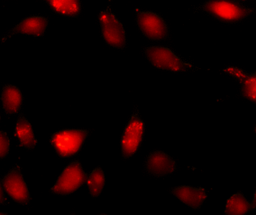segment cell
<instances>
[{
  "label": "cell",
  "mask_w": 256,
  "mask_h": 215,
  "mask_svg": "<svg viewBox=\"0 0 256 215\" xmlns=\"http://www.w3.org/2000/svg\"><path fill=\"white\" fill-rule=\"evenodd\" d=\"M88 132L86 130L66 129L54 133L50 143L61 158H70L80 150Z\"/></svg>",
  "instance_id": "7a4b0ae2"
},
{
  "label": "cell",
  "mask_w": 256,
  "mask_h": 215,
  "mask_svg": "<svg viewBox=\"0 0 256 215\" xmlns=\"http://www.w3.org/2000/svg\"><path fill=\"white\" fill-rule=\"evenodd\" d=\"M5 192L14 201L26 205L31 200L30 194L23 178L20 167L17 165L12 169L0 181Z\"/></svg>",
  "instance_id": "52a82bcc"
},
{
  "label": "cell",
  "mask_w": 256,
  "mask_h": 215,
  "mask_svg": "<svg viewBox=\"0 0 256 215\" xmlns=\"http://www.w3.org/2000/svg\"><path fill=\"white\" fill-rule=\"evenodd\" d=\"M48 25V21L44 17L32 16L26 18L3 37L2 43H4L8 39L17 34L42 37L44 35Z\"/></svg>",
  "instance_id": "30bf717a"
},
{
  "label": "cell",
  "mask_w": 256,
  "mask_h": 215,
  "mask_svg": "<svg viewBox=\"0 0 256 215\" xmlns=\"http://www.w3.org/2000/svg\"><path fill=\"white\" fill-rule=\"evenodd\" d=\"M102 36L109 46L123 49L126 45L125 31L122 24L108 8L101 11L98 17Z\"/></svg>",
  "instance_id": "8992f818"
},
{
  "label": "cell",
  "mask_w": 256,
  "mask_h": 215,
  "mask_svg": "<svg viewBox=\"0 0 256 215\" xmlns=\"http://www.w3.org/2000/svg\"><path fill=\"white\" fill-rule=\"evenodd\" d=\"M224 72L239 81L243 97L256 104V73L248 75L242 70L232 67L224 70Z\"/></svg>",
  "instance_id": "7c38bea8"
},
{
  "label": "cell",
  "mask_w": 256,
  "mask_h": 215,
  "mask_svg": "<svg viewBox=\"0 0 256 215\" xmlns=\"http://www.w3.org/2000/svg\"><path fill=\"white\" fill-rule=\"evenodd\" d=\"M252 204L240 193L232 194L226 200L224 213L228 215H242L250 211Z\"/></svg>",
  "instance_id": "2e32d148"
},
{
  "label": "cell",
  "mask_w": 256,
  "mask_h": 215,
  "mask_svg": "<svg viewBox=\"0 0 256 215\" xmlns=\"http://www.w3.org/2000/svg\"><path fill=\"white\" fill-rule=\"evenodd\" d=\"M4 190L2 185H0V204H2L5 201Z\"/></svg>",
  "instance_id": "ffe728a7"
},
{
  "label": "cell",
  "mask_w": 256,
  "mask_h": 215,
  "mask_svg": "<svg viewBox=\"0 0 256 215\" xmlns=\"http://www.w3.org/2000/svg\"><path fill=\"white\" fill-rule=\"evenodd\" d=\"M10 142L6 134L0 131V157L1 159L4 158L8 153Z\"/></svg>",
  "instance_id": "ac0fdd59"
},
{
  "label": "cell",
  "mask_w": 256,
  "mask_h": 215,
  "mask_svg": "<svg viewBox=\"0 0 256 215\" xmlns=\"http://www.w3.org/2000/svg\"><path fill=\"white\" fill-rule=\"evenodd\" d=\"M144 53L154 67L174 72H186L192 68L190 64L182 61L170 49L161 46L147 48Z\"/></svg>",
  "instance_id": "5b68a950"
},
{
  "label": "cell",
  "mask_w": 256,
  "mask_h": 215,
  "mask_svg": "<svg viewBox=\"0 0 256 215\" xmlns=\"http://www.w3.org/2000/svg\"><path fill=\"white\" fill-rule=\"evenodd\" d=\"M105 176L100 167L94 168L88 175L86 184L90 195L98 197L102 192L105 185Z\"/></svg>",
  "instance_id": "e0dca14e"
},
{
  "label": "cell",
  "mask_w": 256,
  "mask_h": 215,
  "mask_svg": "<svg viewBox=\"0 0 256 215\" xmlns=\"http://www.w3.org/2000/svg\"><path fill=\"white\" fill-rule=\"evenodd\" d=\"M14 136L18 139L19 146L28 149H33L38 142L30 123L22 115L17 120Z\"/></svg>",
  "instance_id": "5bb4252c"
},
{
  "label": "cell",
  "mask_w": 256,
  "mask_h": 215,
  "mask_svg": "<svg viewBox=\"0 0 256 215\" xmlns=\"http://www.w3.org/2000/svg\"><path fill=\"white\" fill-rule=\"evenodd\" d=\"M56 13L70 18L78 17L81 11L80 0H44Z\"/></svg>",
  "instance_id": "9a60e30c"
},
{
  "label": "cell",
  "mask_w": 256,
  "mask_h": 215,
  "mask_svg": "<svg viewBox=\"0 0 256 215\" xmlns=\"http://www.w3.org/2000/svg\"><path fill=\"white\" fill-rule=\"evenodd\" d=\"M252 206L250 209V211L256 208V191L254 195V198L252 201V202L251 203Z\"/></svg>",
  "instance_id": "d6986e66"
},
{
  "label": "cell",
  "mask_w": 256,
  "mask_h": 215,
  "mask_svg": "<svg viewBox=\"0 0 256 215\" xmlns=\"http://www.w3.org/2000/svg\"><path fill=\"white\" fill-rule=\"evenodd\" d=\"M175 160L168 154L160 150L152 151L144 162L146 172L154 177H160L173 173L176 169Z\"/></svg>",
  "instance_id": "9c48e42d"
},
{
  "label": "cell",
  "mask_w": 256,
  "mask_h": 215,
  "mask_svg": "<svg viewBox=\"0 0 256 215\" xmlns=\"http://www.w3.org/2000/svg\"><path fill=\"white\" fill-rule=\"evenodd\" d=\"M170 192L194 209H199L207 197L206 189L200 187L180 185L171 189Z\"/></svg>",
  "instance_id": "8fae6325"
},
{
  "label": "cell",
  "mask_w": 256,
  "mask_h": 215,
  "mask_svg": "<svg viewBox=\"0 0 256 215\" xmlns=\"http://www.w3.org/2000/svg\"><path fill=\"white\" fill-rule=\"evenodd\" d=\"M136 20L141 32L148 39L159 41L168 37V28L164 20L157 14L138 10Z\"/></svg>",
  "instance_id": "ba28073f"
},
{
  "label": "cell",
  "mask_w": 256,
  "mask_h": 215,
  "mask_svg": "<svg viewBox=\"0 0 256 215\" xmlns=\"http://www.w3.org/2000/svg\"><path fill=\"white\" fill-rule=\"evenodd\" d=\"M203 10L220 21L234 23L242 21L252 10L237 0H208Z\"/></svg>",
  "instance_id": "6da1fadb"
},
{
  "label": "cell",
  "mask_w": 256,
  "mask_h": 215,
  "mask_svg": "<svg viewBox=\"0 0 256 215\" xmlns=\"http://www.w3.org/2000/svg\"><path fill=\"white\" fill-rule=\"evenodd\" d=\"M1 100L3 109L7 114H14L20 110L23 101L21 91L16 86L8 85L2 90Z\"/></svg>",
  "instance_id": "4fadbf2b"
},
{
  "label": "cell",
  "mask_w": 256,
  "mask_h": 215,
  "mask_svg": "<svg viewBox=\"0 0 256 215\" xmlns=\"http://www.w3.org/2000/svg\"><path fill=\"white\" fill-rule=\"evenodd\" d=\"M88 177L80 162L74 161L63 170L50 191L62 195L74 193L86 183Z\"/></svg>",
  "instance_id": "3957f363"
},
{
  "label": "cell",
  "mask_w": 256,
  "mask_h": 215,
  "mask_svg": "<svg viewBox=\"0 0 256 215\" xmlns=\"http://www.w3.org/2000/svg\"><path fill=\"white\" fill-rule=\"evenodd\" d=\"M254 132L256 134V126H255V128H254Z\"/></svg>",
  "instance_id": "44dd1931"
},
{
  "label": "cell",
  "mask_w": 256,
  "mask_h": 215,
  "mask_svg": "<svg viewBox=\"0 0 256 215\" xmlns=\"http://www.w3.org/2000/svg\"><path fill=\"white\" fill-rule=\"evenodd\" d=\"M144 131V123L136 109L126 125L121 138L122 154L124 159L130 158L138 150Z\"/></svg>",
  "instance_id": "277c9868"
}]
</instances>
